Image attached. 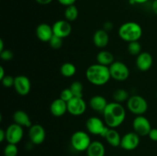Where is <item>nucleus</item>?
<instances>
[{
  "instance_id": "37998d69",
  "label": "nucleus",
  "mask_w": 157,
  "mask_h": 156,
  "mask_svg": "<svg viewBox=\"0 0 157 156\" xmlns=\"http://www.w3.org/2000/svg\"><path fill=\"white\" fill-rule=\"evenodd\" d=\"M156 96H157V93H156Z\"/></svg>"
},
{
  "instance_id": "aec40b11",
  "label": "nucleus",
  "mask_w": 157,
  "mask_h": 156,
  "mask_svg": "<svg viewBox=\"0 0 157 156\" xmlns=\"http://www.w3.org/2000/svg\"><path fill=\"white\" fill-rule=\"evenodd\" d=\"M14 122L22 127L30 128L32 125V121L27 113L23 110H17L13 114Z\"/></svg>"
},
{
  "instance_id": "423d86ee",
  "label": "nucleus",
  "mask_w": 157,
  "mask_h": 156,
  "mask_svg": "<svg viewBox=\"0 0 157 156\" xmlns=\"http://www.w3.org/2000/svg\"><path fill=\"white\" fill-rule=\"evenodd\" d=\"M85 125L87 132L90 134L94 136H99L104 138L105 137L106 134L110 128L104 121L96 116H92L87 119Z\"/></svg>"
},
{
  "instance_id": "f3484780",
  "label": "nucleus",
  "mask_w": 157,
  "mask_h": 156,
  "mask_svg": "<svg viewBox=\"0 0 157 156\" xmlns=\"http://www.w3.org/2000/svg\"><path fill=\"white\" fill-rule=\"evenodd\" d=\"M50 112L52 116L55 117H61L67 112V103L61 98L52 101L50 106Z\"/></svg>"
},
{
  "instance_id": "c9c22d12",
  "label": "nucleus",
  "mask_w": 157,
  "mask_h": 156,
  "mask_svg": "<svg viewBox=\"0 0 157 156\" xmlns=\"http://www.w3.org/2000/svg\"><path fill=\"white\" fill-rule=\"evenodd\" d=\"M113 24H112L110 21H107V22L104 23V29L105 31H109V30H112V28H113Z\"/></svg>"
},
{
  "instance_id": "79ce46f5",
  "label": "nucleus",
  "mask_w": 157,
  "mask_h": 156,
  "mask_svg": "<svg viewBox=\"0 0 157 156\" xmlns=\"http://www.w3.org/2000/svg\"><path fill=\"white\" fill-rule=\"evenodd\" d=\"M4 49V43H3L2 40H0V51H2Z\"/></svg>"
},
{
  "instance_id": "c756f323",
  "label": "nucleus",
  "mask_w": 157,
  "mask_h": 156,
  "mask_svg": "<svg viewBox=\"0 0 157 156\" xmlns=\"http://www.w3.org/2000/svg\"><path fill=\"white\" fill-rule=\"evenodd\" d=\"M49 44L52 48L55 49V50L60 49L63 44V38L56 36V35H53V37L49 41Z\"/></svg>"
},
{
  "instance_id": "5701e85b",
  "label": "nucleus",
  "mask_w": 157,
  "mask_h": 156,
  "mask_svg": "<svg viewBox=\"0 0 157 156\" xmlns=\"http://www.w3.org/2000/svg\"><path fill=\"white\" fill-rule=\"evenodd\" d=\"M105 139L107 143L112 147H119L121 146V136L115 128H109L108 132L105 136Z\"/></svg>"
},
{
  "instance_id": "cd10ccee",
  "label": "nucleus",
  "mask_w": 157,
  "mask_h": 156,
  "mask_svg": "<svg viewBox=\"0 0 157 156\" xmlns=\"http://www.w3.org/2000/svg\"><path fill=\"white\" fill-rule=\"evenodd\" d=\"M127 50L133 56H138L142 52V45L139 41H132L128 43Z\"/></svg>"
},
{
  "instance_id": "f03ea898",
  "label": "nucleus",
  "mask_w": 157,
  "mask_h": 156,
  "mask_svg": "<svg viewBox=\"0 0 157 156\" xmlns=\"http://www.w3.org/2000/svg\"><path fill=\"white\" fill-rule=\"evenodd\" d=\"M85 75L87 80L95 86L105 85L111 78L109 67L98 63L89 66L86 70Z\"/></svg>"
},
{
  "instance_id": "4be33fe9",
  "label": "nucleus",
  "mask_w": 157,
  "mask_h": 156,
  "mask_svg": "<svg viewBox=\"0 0 157 156\" xmlns=\"http://www.w3.org/2000/svg\"><path fill=\"white\" fill-rule=\"evenodd\" d=\"M96 60L98 64L109 67L114 62V57L113 54L108 50H101L97 54Z\"/></svg>"
},
{
  "instance_id": "412c9836",
  "label": "nucleus",
  "mask_w": 157,
  "mask_h": 156,
  "mask_svg": "<svg viewBox=\"0 0 157 156\" xmlns=\"http://www.w3.org/2000/svg\"><path fill=\"white\" fill-rule=\"evenodd\" d=\"M86 152L87 156H105V147L100 141H93Z\"/></svg>"
},
{
  "instance_id": "58836bf2",
  "label": "nucleus",
  "mask_w": 157,
  "mask_h": 156,
  "mask_svg": "<svg viewBox=\"0 0 157 156\" xmlns=\"http://www.w3.org/2000/svg\"><path fill=\"white\" fill-rule=\"evenodd\" d=\"M152 9H153V12H154L156 15H157V0H154L152 4Z\"/></svg>"
},
{
  "instance_id": "2eb2a0df",
  "label": "nucleus",
  "mask_w": 157,
  "mask_h": 156,
  "mask_svg": "<svg viewBox=\"0 0 157 156\" xmlns=\"http://www.w3.org/2000/svg\"><path fill=\"white\" fill-rule=\"evenodd\" d=\"M35 34L38 39L42 42H49L51 38L53 37V29L52 26L47 23H41L38 24L35 30Z\"/></svg>"
},
{
  "instance_id": "0eeeda50",
  "label": "nucleus",
  "mask_w": 157,
  "mask_h": 156,
  "mask_svg": "<svg viewBox=\"0 0 157 156\" xmlns=\"http://www.w3.org/2000/svg\"><path fill=\"white\" fill-rule=\"evenodd\" d=\"M110 76L117 81L127 80L130 76V70L124 63L121 61H114L109 66Z\"/></svg>"
},
{
  "instance_id": "7ed1b4c3",
  "label": "nucleus",
  "mask_w": 157,
  "mask_h": 156,
  "mask_svg": "<svg viewBox=\"0 0 157 156\" xmlns=\"http://www.w3.org/2000/svg\"><path fill=\"white\" fill-rule=\"evenodd\" d=\"M119 37L124 41L130 43L139 41L142 37V27L134 21H128L121 24L118 30Z\"/></svg>"
},
{
  "instance_id": "1a4fd4ad",
  "label": "nucleus",
  "mask_w": 157,
  "mask_h": 156,
  "mask_svg": "<svg viewBox=\"0 0 157 156\" xmlns=\"http://www.w3.org/2000/svg\"><path fill=\"white\" fill-rule=\"evenodd\" d=\"M6 139L8 143L17 145L22 139L24 136L23 127L16 123H12L7 127L6 130Z\"/></svg>"
},
{
  "instance_id": "7c9ffc66",
  "label": "nucleus",
  "mask_w": 157,
  "mask_h": 156,
  "mask_svg": "<svg viewBox=\"0 0 157 156\" xmlns=\"http://www.w3.org/2000/svg\"><path fill=\"white\" fill-rule=\"evenodd\" d=\"M75 97L73 93L71 92L70 88H66L64 89L60 93V97L62 100L65 101L66 102H68L71 99H72Z\"/></svg>"
},
{
  "instance_id": "4468645a",
  "label": "nucleus",
  "mask_w": 157,
  "mask_h": 156,
  "mask_svg": "<svg viewBox=\"0 0 157 156\" xmlns=\"http://www.w3.org/2000/svg\"><path fill=\"white\" fill-rule=\"evenodd\" d=\"M54 35L60 37L61 38H65L71 35L72 27L70 22L67 20H58L55 21L52 25Z\"/></svg>"
},
{
  "instance_id": "e433bc0d",
  "label": "nucleus",
  "mask_w": 157,
  "mask_h": 156,
  "mask_svg": "<svg viewBox=\"0 0 157 156\" xmlns=\"http://www.w3.org/2000/svg\"><path fill=\"white\" fill-rule=\"evenodd\" d=\"M6 130L0 129V142H2L3 141L6 140Z\"/></svg>"
},
{
  "instance_id": "6e6552de",
  "label": "nucleus",
  "mask_w": 157,
  "mask_h": 156,
  "mask_svg": "<svg viewBox=\"0 0 157 156\" xmlns=\"http://www.w3.org/2000/svg\"><path fill=\"white\" fill-rule=\"evenodd\" d=\"M133 131L141 137L148 136L152 129L150 121L144 116H136L133 121Z\"/></svg>"
},
{
  "instance_id": "dca6fc26",
  "label": "nucleus",
  "mask_w": 157,
  "mask_h": 156,
  "mask_svg": "<svg viewBox=\"0 0 157 156\" xmlns=\"http://www.w3.org/2000/svg\"><path fill=\"white\" fill-rule=\"evenodd\" d=\"M153 59L149 52H141L136 60V67L140 71H147L153 66Z\"/></svg>"
},
{
  "instance_id": "b1692460",
  "label": "nucleus",
  "mask_w": 157,
  "mask_h": 156,
  "mask_svg": "<svg viewBox=\"0 0 157 156\" xmlns=\"http://www.w3.org/2000/svg\"><path fill=\"white\" fill-rule=\"evenodd\" d=\"M77 71L76 67L75 64L72 63H64L61 66L60 68V72L62 76H65V77H71L74 75H75Z\"/></svg>"
},
{
  "instance_id": "f257e3e1",
  "label": "nucleus",
  "mask_w": 157,
  "mask_h": 156,
  "mask_svg": "<svg viewBox=\"0 0 157 156\" xmlns=\"http://www.w3.org/2000/svg\"><path fill=\"white\" fill-rule=\"evenodd\" d=\"M104 120L110 128H116L121 125L126 118V110L121 103L110 102L103 112Z\"/></svg>"
},
{
  "instance_id": "a19ab883",
  "label": "nucleus",
  "mask_w": 157,
  "mask_h": 156,
  "mask_svg": "<svg viewBox=\"0 0 157 156\" xmlns=\"http://www.w3.org/2000/svg\"><path fill=\"white\" fill-rule=\"evenodd\" d=\"M149 0H133L135 4H144V3H146Z\"/></svg>"
},
{
  "instance_id": "39448f33",
  "label": "nucleus",
  "mask_w": 157,
  "mask_h": 156,
  "mask_svg": "<svg viewBox=\"0 0 157 156\" xmlns=\"http://www.w3.org/2000/svg\"><path fill=\"white\" fill-rule=\"evenodd\" d=\"M127 106L129 111L136 116L144 115L148 110L147 101L140 95H133L127 101Z\"/></svg>"
},
{
  "instance_id": "c85d7f7f",
  "label": "nucleus",
  "mask_w": 157,
  "mask_h": 156,
  "mask_svg": "<svg viewBox=\"0 0 157 156\" xmlns=\"http://www.w3.org/2000/svg\"><path fill=\"white\" fill-rule=\"evenodd\" d=\"M18 153V148L17 145H15V144L8 143L3 150L4 156H17Z\"/></svg>"
},
{
  "instance_id": "a211bd4d",
  "label": "nucleus",
  "mask_w": 157,
  "mask_h": 156,
  "mask_svg": "<svg viewBox=\"0 0 157 156\" xmlns=\"http://www.w3.org/2000/svg\"><path fill=\"white\" fill-rule=\"evenodd\" d=\"M109 40H110V38H109L108 33L104 29H99L94 34L93 42L98 48L105 47L108 44Z\"/></svg>"
},
{
  "instance_id": "ddd939ff",
  "label": "nucleus",
  "mask_w": 157,
  "mask_h": 156,
  "mask_svg": "<svg viewBox=\"0 0 157 156\" xmlns=\"http://www.w3.org/2000/svg\"><path fill=\"white\" fill-rule=\"evenodd\" d=\"M31 81L26 76L19 75L15 77L14 88L20 96H26L31 90Z\"/></svg>"
},
{
  "instance_id": "f8f14e48",
  "label": "nucleus",
  "mask_w": 157,
  "mask_h": 156,
  "mask_svg": "<svg viewBox=\"0 0 157 156\" xmlns=\"http://www.w3.org/2000/svg\"><path fill=\"white\" fill-rule=\"evenodd\" d=\"M67 103V112L72 116H81L87 110V104L83 98L74 97Z\"/></svg>"
},
{
  "instance_id": "6ab92c4d",
  "label": "nucleus",
  "mask_w": 157,
  "mask_h": 156,
  "mask_svg": "<svg viewBox=\"0 0 157 156\" xmlns=\"http://www.w3.org/2000/svg\"><path fill=\"white\" fill-rule=\"evenodd\" d=\"M107 104L108 102H107V99L101 95L94 96L93 97L90 98V101H89V105H90V108L94 111L100 112V113L104 112Z\"/></svg>"
},
{
  "instance_id": "bb28decb",
  "label": "nucleus",
  "mask_w": 157,
  "mask_h": 156,
  "mask_svg": "<svg viewBox=\"0 0 157 156\" xmlns=\"http://www.w3.org/2000/svg\"><path fill=\"white\" fill-rule=\"evenodd\" d=\"M71 92L73 93L75 97L83 98V90H84V87H83L82 83L80 81H74L71 84L70 87Z\"/></svg>"
},
{
  "instance_id": "72a5a7b5",
  "label": "nucleus",
  "mask_w": 157,
  "mask_h": 156,
  "mask_svg": "<svg viewBox=\"0 0 157 156\" xmlns=\"http://www.w3.org/2000/svg\"><path fill=\"white\" fill-rule=\"evenodd\" d=\"M148 136L150 139V140L153 141V142H157V128H152L150 133H149Z\"/></svg>"
},
{
  "instance_id": "ea45409f",
  "label": "nucleus",
  "mask_w": 157,
  "mask_h": 156,
  "mask_svg": "<svg viewBox=\"0 0 157 156\" xmlns=\"http://www.w3.org/2000/svg\"><path fill=\"white\" fill-rule=\"evenodd\" d=\"M5 76H6V74H5L4 68L2 67H0V80L2 79Z\"/></svg>"
},
{
  "instance_id": "9b49d317",
  "label": "nucleus",
  "mask_w": 157,
  "mask_h": 156,
  "mask_svg": "<svg viewBox=\"0 0 157 156\" xmlns=\"http://www.w3.org/2000/svg\"><path fill=\"white\" fill-rule=\"evenodd\" d=\"M140 136L136 134L135 132H127L121 138V148L126 151H133L136 149L140 145Z\"/></svg>"
},
{
  "instance_id": "393cba45",
  "label": "nucleus",
  "mask_w": 157,
  "mask_h": 156,
  "mask_svg": "<svg viewBox=\"0 0 157 156\" xmlns=\"http://www.w3.org/2000/svg\"><path fill=\"white\" fill-rule=\"evenodd\" d=\"M113 98L114 99V102L122 104V102H127L128 100V99L130 98V94L124 89H117L113 93Z\"/></svg>"
},
{
  "instance_id": "4c0bfd02",
  "label": "nucleus",
  "mask_w": 157,
  "mask_h": 156,
  "mask_svg": "<svg viewBox=\"0 0 157 156\" xmlns=\"http://www.w3.org/2000/svg\"><path fill=\"white\" fill-rule=\"evenodd\" d=\"M53 1V0H35V2H36L37 3H38V4L40 5H48L50 4Z\"/></svg>"
},
{
  "instance_id": "473e14b6",
  "label": "nucleus",
  "mask_w": 157,
  "mask_h": 156,
  "mask_svg": "<svg viewBox=\"0 0 157 156\" xmlns=\"http://www.w3.org/2000/svg\"><path fill=\"white\" fill-rule=\"evenodd\" d=\"M13 52L8 49H5L2 51H0V58L4 61H9L13 58Z\"/></svg>"
},
{
  "instance_id": "f704fd0d",
  "label": "nucleus",
  "mask_w": 157,
  "mask_h": 156,
  "mask_svg": "<svg viewBox=\"0 0 157 156\" xmlns=\"http://www.w3.org/2000/svg\"><path fill=\"white\" fill-rule=\"evenodd\" d=\"M58 2L60 3V4L62 5V6L67 7V6L75 5L76 0H58Z\"/></svg>"
},
{
  "instance_id": "a878e982",
  "label": "nucleus",
  "mask_w": 157,
  "mask_h": 156,
  "mask_svg": "<svg viewBox=\"0 0 157 156\" xmlns=\"http://www.w3.org/2000/svg\"><path fill=\"white\" fill-rule=\"evenodd\" d=\"M78 17V9L75 5L66 7L64 11V18L67 21H74Z\"/></svg>"
},
{
  "instance_id": "20e7f679",
  "label": "nucleus",
  "mask_w": 157,
  "mask_h": 156,
  "mask_svg": "<svg viewBox=\"0 0 157 156\" xmlns=\"http://www.w3.org/2000/svg\"><path fill=\"white\" fill-rule=\"evenodd\" d=\"M90 143L91 140L90 136L84 131L75 132L71 137V145L77 151L82 152L87 151Z\"/></svg>"
},
{
  "instance_id": "2f4dec72",
  "label": "nucleus",
  "mask_w": 157,
  "mask_h": 156,
  "mask_svg": "<svg viewBox=\"0 0 157 156\" xmlns=\"http://www.w3.org/2000/svg\"><path fill=\"white\" fill-rule=\"evenodd\" d=\"M2 84L3 87L6 88L14 87V83H15V77L10 76V75H6L1 80Z\"/></svg>"
},
{
  "instance_id": "9d476101",
  "label": "nucleus",
  "mask_w": 157,
  "mask_h": 156,
  "mask_svg": "<svg viewBox=\"0 0 157 156\" xmlns=\"http://www.w3.org/2000/svg\"><path fill=\"white\" fill-rule=\"evenodd\" d=\"M29 141L34 145H41L43 143L46 137V132L44 127L40 124H34L30 128H29Z\"/></svg>"
}]
</instances>
